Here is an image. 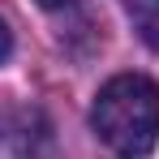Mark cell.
I'll use <instances>...</instances> for the list:
<instances>
[{
	"instance_id": "1",
	"label": "cell",
	"mask_w": 159,
	"mask_h": 159,
	"mask_svg": "<svg viewBox=\"0 0 159 159\" xmlns=\"http://www.w3.org/2000/svg\"><path fill=\"white\" fill-rule=\"evenodd\" d=\"M90 129L120 159H142L159 142V86L146 73H120L99 86L90 103Z\"/></svg>"
},
{
	"instance_id": "2",
	"label": "cell",
	"mask_w": 159,
	"mask_h": 159,
	"mask_svg": "<svg viewBox=\"0 0 159 159\" xmlns=\"http://www.w3.org/2000/svg\"><path fill=\"white\" fill-rule=\"evenodd\" d=\"M125 13H129L133 30L142 34V43L159 52V0H125Z\"/></svg>"
},
{
	"instance_id": "3",
	"label": "cell",
	"mask_w": 159,
	"mask_h": 159,
	"mask_svg": "<svg viewBox=\"0 0 159 159\" xmlns=\"http://www.w3.org/2000/svg\"><path fill=\"white\" fill-rule=\"evenodd\" d=\"M9 52H13V34H9V26L0 22V65L9 60Z\"/></svg>"
},
{
	"instance_id": "4",
	"label": "cell",
	"mask_w": 159,
	"mask_h": 159,
	"mask_svg": "<svg viewBox=\"0 0 159 159\" xmlns=\"http://www.w3.org/2000/svg\"><path fill=\"white\" fill-rule=\"evenodd\" d=\"M43 9H65V4H73V0H39Z\"/></svg>"
}]
</instances>
